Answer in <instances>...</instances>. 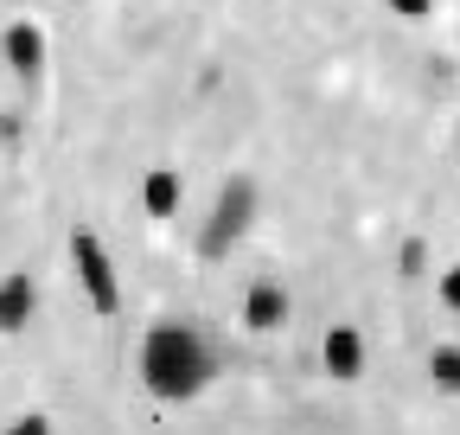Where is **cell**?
Segmentation results:
<instances>
[{
  "instance_id": "1",
  "label": "cell",
  "mask_w": 460,
  "mask_h": 435,
  "mask_svg": "<svg viewBox=\"0 0 460 435\" xmlns=\"http://www.w3.org/2000/svg\"><path fill=\"white\" fill-rule=\"evenodd\" d=\"M141 377H147V391H154V397L180 404V397L205 391V377H211V352L186 333V326H154L147 346H141Z\"/></svg>"
},
{
  "instance_id": "2",
  "label": "cell",
  "mask_w": 460,
  "mask_h": 435,
  "mask_svg": "<svg viewBox=\"0 0 460 435\" xmlns=\"http://www.w3.org/2000/svg\"><path fill=\"white\" fill-rule=\"evenodd\" d=\"M77 269H84V289H90V301H96L102 314H115V269H109V256H102L90 237H77Z\"/></svg>"
},
{
  "instance_id": "3",
  "label": "cell",
  "mask_w": 460,
  "mask_h": 435,
  "mask_svg": "<svg viewBox=\"0 0 460 435\" xmlns=\"http://www.w3.org/2000/svg\"><path fill=\"white\" fill-rule=\"evenodd\" d=\"M326 371L332 377H358L365 371V340L352 333V326H332L326 333Z\"/></svg>"
},
{
  "instance_id": "4",
  "label": "cell",
  "mask_w": 460,
  "mask_h": 435,
  "mask_svg": "<svg viewBox=\"0 0 460 435\" xmlns=\"http://www.w3.org/2000/svg\"><path fill=\"white\" fill-rule=\"evenodd\" d=\"M32 320V282L26 276H7L0 282V333H13V326Z\"/></svg>"
},
{
  "instance_id": "5",
  "label": "cell",
  "mask_w": 460,
  "mask_h": 435,
  "mask_svg": "<svg viewBox=\"0 0 460 435\" xmlns=\"http://www.w3.org/2000/svg\"><path fill=\"white\" fill-rule=\"evenodd\" d=\"M243 320L256 326V333L281 326V320H288V301H281V289H250V301H243Z\"/></svg>"
},
{
  "instance_id": "6",
  "label": "cell",
  "mask_w": 460,
  "mask_h": 435,
  "mask_svg": "<svg viewBox=\"0 0 460 435\" xmlns=\"http://www.w3.org/2000/svg\"><path fill=\"white\" fill-rule=\"evenodd\" d=\"M435 385L441 391H460V352H435Z\"/></svg>"
},
{
  "instance_id": "7",
  "label": "cell",
  "mask_w": 460,
  "mask_h": 435,
  "mask_svg": "<svg viewBox=\"0 0 460 435\" xmlns=\"http://www.w3.org/2000/svg\"><path fill=\"white\" fill-rule=\"evenodd\" d=\"M147 205L154 211H172V180H147Z\"/></svg>"
},
{
  "instance_id": "8",
  "label": "cell",
  "mask_w": 460,
  "mask_h": 435,
  "mask_svg": "<svg viewBox=\"0 0 460 435\" xmlns=\"http://www.w3.org/2000/svg\"><path fill=\"white\" fill-rule=\"evenodd\" d=\"M7 435H51V429H45V416H20Z\"/></svg>"
}]
</instances>
